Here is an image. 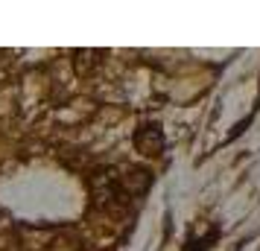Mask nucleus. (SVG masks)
<instances>
[{
  "label": "nucleus",
  "instance_id": "nucleus-1",
  "mask_svg": "<svg viewBox=\"0 0 260 251\" xmlns=\"http://www.w3.org/2000/svg\"><path fill=\"white\" fill-rule=\"evenodd\" d=\"M132 140H135V149L143 155H161L164 152V129L158 123H141Z\"/></svg>",
  "mask_w": 260,
  "mask_h": 251
},
{
  "label": "nucleus",
  "instance_id": "nucleus-2",
  "mask_svg": "<svg viewBox=\"0 0 260 251\" xmlns=\"http://www.w3.org/2000/svg\"><path fill=\"white\" fill-rule=\"evenodd\" d=\"M216 239H219V228H211V231H208L205 237H199V239H187V248H184V251H208V248L213 245V242H216Z\"/></svg>",
  "mask_w": 260,
  "mask_h": 251
}]
</instances>
